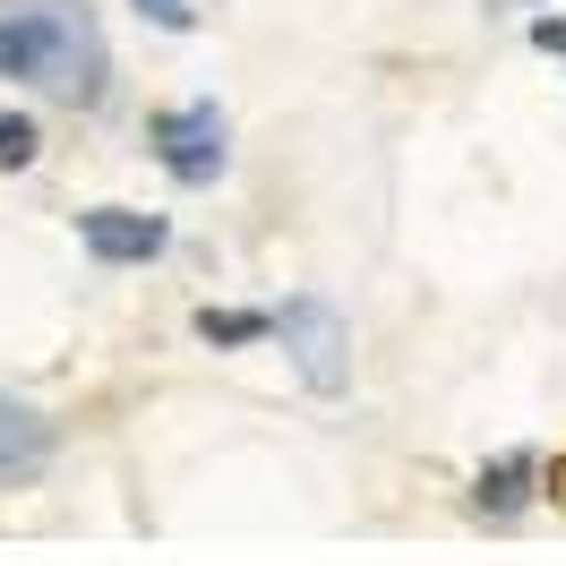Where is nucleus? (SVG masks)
I'll use <instances>...</instances> for the list:
<instances>
[{"label": "nucleus", "mask_w": 566, "mask_h": 566, "mask_svg": "<svg viewBox=\"0 0 566 566\" xmlns=\"http://www.w3.org/2000/svg\"><path fill=\"white\" fill-rule=\"evenodd\" d=\"M0 18L18 27L27 77L43 95H61L70 112H95L112 95V52H104V27H95L86 0H0Z\"/></svg>", "instance_id": "1"}, {"label": "nucleus", "mask_w": 566, "mask_h": 566, "mask_svg": "<svg viewBox=\"0 0 566 566\" xmlns=\"http://www.w3.org/2000/svg\"><path fill=\"white\" fill-rule=\"evenodd\" d=\"M266 335H283V353H292V369H301L310 395L353 387V326H344V310L326 292H292L275 318H266Z\"/></svg>", "instance_id": "2"}, {"label": "nucleus", "mask_w": 566, "mask_h": 566, "mask_svg": "<svg viewBox=\"0 0 566 566\" xmlns=\"http://www.w3.org/2000/svg\"><path fill=\"white\" fill-rule=\"evenodd\" d=\"M155 164H164L180 189L223 180V164H232V129H223V112H214V104H172V112H155Z\"/></svg>", "instance_id": "3"}, {"label": "nucleus", "mask_w": 566, "mask_h": 566, "mask_svg": "<svg viewBox=\"0 0 566 566\" xmlns=\"http://www.w3.org/2000/svg\"><path fill=\"white\" fill-rule=\"evenodd\" d=\"M77 241L95 249L104 266H146L172 249V223L164 214H138V207H86L77 214Z\"/></svg>", "instance_id": "4"}, {"label": "nucleus", "mask_w": 566, "mask_h": 566, "mask_svg": "<svg viewBox=\"0 0 566 566\" xmlns=\"http://www.w3.org/2000/svg\"><path fill=\"white\" fill-rule=\"evenodd\" d=\"M52 455H61V429L43 421L35 403L0 395V490H35L52 472Z\"/></svg>", "instance_id": "5"}, {"label": "nucleus", "mask_w": 566, "mask_h": 566, "mask_svg": "<svg viewBox=\"0 0 566 566\" xmlns=\"http://www.w3.org/2000/svg\"><path fill=\"white\" fill-rule=\"evenodd\" d=\"M472 497H481V515H497V524H506V515L532 497V455H524V447H515V455H497L490 472H481V490H472Z\"/></svg>", "instance_id": "6"}, {"label": "nucleus", "mask_w": 566, "mask_h": 566, "mask_svg": "<svg viewBox=\"0 0 566 566\" xmlns=\"http://www.w3.org/2000/svg\"><path fill=\"white\" fill-rule=\"evenodd\" d=\"M198 335H207V344H258V335H266V310H198Z\"/></svg>", "instance_id": "7"}, {"label": "nucleus", "mask_w": 566, "mask_h": 566, "mask_svg": "<svg viewBox=\"0 0 566 566\" xmlns=\"http://www.w3.org/2000/svg\"><path fill=\"white\" fill-rule=\"evenodd\" d=\"M35 120H27V112H0V172H27V164H35Z\"/></svg>", "instance_id": "8"}, {"label": "nucleus", "mask_w": 566, "mask_h": 566, "mask_svg": "<svg viewBox=\"0 0 566 566\" xmlns=\"http://www.w3.org/2000/svg\"><path fill=\"white\" fill-rule=\"evenodd\" d=\"M138 18H155V27H189V18H198V0H138Z\"/></svg>", "instance_id": "9"}, {"label": "nucleus", "mask_w": 566, "mask_h": 566, "mask_svg": "<svg viewBox=\"0 0 566 566\" xmlns=\"http://www.w3.org/2000/svg\"><path fill=\"white\" fill-rule=\"evenodd\" d=\"M532 43H541V52H566V18H532Z\"/></svg>", "instance_id": "10"}]
</instances>
